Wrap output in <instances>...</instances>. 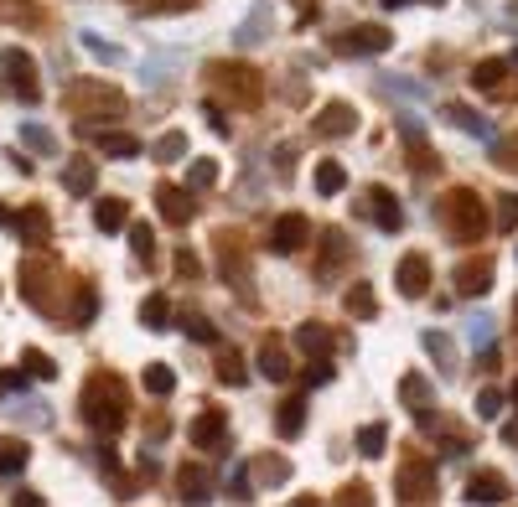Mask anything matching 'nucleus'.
I'll use <instances>...</instances> for the list:
<instances>
[{"label":"nucleus","instance_id":"nucleus-48","mask_svg":"<svg viewBox=\"0 0 518 507\" xmlns=\"http://www.w3.org/2000/svg\"><path fill=\"white\" fill-rule=\"evenodd\" d=\"M264 32H270V5H259L254 21H243V26H239V42H249V36H264Z\"/></svg>","mask_w":518,"mask_h":507},{"label":"nucleus","instance_id":"nucleus-2","mask_svg":"<svg viewBox=\"0 0 518 507\" xmlns=\"http://www.w3.org/2000/svg\"><path fill=\"white\" fill-rule=\"evenodd\" d=\"M67 109L78 114V125H73V129H78V140H83V135H94V129L114 125L130 104H125V94H119V88L83 78V83H73V88H67Z\"/></svg>","mask_w":518,"mask_h":507},{"label":"nucleus","instance_id":"nucleus-38","mask_svg":"<svg viewBox=\"0 0 518 507\" xmlns=\"http://www.w3.org/2000/svg\"><path fill=\"white\" fill-rule=\"evenodd\" d=\"M171 388H177V373H171V367H166V363H150V367H146V394L166 398V394H171Z\"/></svg>","mask_w":518,"mask_h":507},{"label":"nucleus","instance_id":"nucleus-44","mask_svg":"<svg viewBox=\"0 0 518 507\" xmlns=\"http://www.w3.org/2000/svg\"><path fill=\"white\" fill-rule=\"evenodd\" d=\"M130 249H135V259H150V254H156V233H150V222H130Z\"/></svg>","mask_w":518,"mask_h":507},{"label":"nucleus","instance_id":"nucleus-32","mask_svg":"<svg viewBox=\"0 0 518 507\" xmlns=\"http://www.w3.org/2000/svg\"><path fill=\"white\" fill-rule=\"evenodd\" d=\"M21 145H26L32 156H57V140H52V129H42V125H21Z\"/></svg>","mask_w":518,"mask_h":507},{"label":"nucleus","instance_id":"nucleus-24","mask_svg":"<svg viewBox=\"0 0 518 507\" xmlns=\"http://www.w3.org/2000/svg\"><path fill=\"white\" fill-rule=\"evenodd\" d=\"M94 222H98V233H125L130 228V212L119 197H104V202L94 207Z\"/></svg>","mask_w":518,"mask_h":507},{"label":"nucleus","instance_id":"nucleus-46","mask_svg":"<svg viewBox=\"0 0 518 507\" xmlns=\"http://www.w3.org/2000/svg\"><path fill=\"white\" fill-rule=\"evenodd\" d=\"M78 42H83L88 52H94V57H104V63H119V47H109V42H104L98 32H83Z\"/></svg>","mask_w":518,"mask_h":507},{"label":"nucleus","instance_id":"nucleus-40","mask_svg":"<svg viewBox=\"0 0 518 507\" xmlns=\"http://www.w3.org/2000/svg\"><path fill=\"white\" fill-rule=\"evenodd\" d=\"M181 326H187V336H192V342H218V326H212L202 311H181Z\"/></svg>","mask_w":518,"mask_h":507},{"label":"nucleus","instance_id":"nucleus-36","mask_svg":"<svg viewBox=\"0 0 518 507\" xmlns=\"http://www.w3.org/2000/svg\"><path fill=\"white\" fill-rule=\"evenodd\" d=\"M218 378H223L228 388H239V383L249 378V373H243V357H239L233 347H223V352H218Z\"/></svg>","mask_w":518,"mask_h":507},{"label":"nucleus","instance_id":"nucleus-53","mask_svg":"<svg viewBox=\"0 0 518 507\" xmlns=\"http://www.w3.org/2000/svg\"><path fill=\"white\" fill-rule=\"evenodd\" d=\"M332 378V367H326V357H311V367H306V383H326Z\"/></svg>","mask_w":518,"mask_h":507},{"label":"nucleus","instance_id":"nucleus-14","mask_svg":"<svg viewBox=\"0 0 518 507\" xmlns=\"http://www.w3.org/2000/svg\"><path fill=\"white\" fill-rule=\"evenodd\" d=\"M94 145H98V156H109V160H130V156H140V140L130 135V129H94Z\"/></svg>","mask_w":518,"mask_h":507},{"label":"nucleus","instance_id":"nucleus-4","mask_svg":"<svg viewBox=\"0 0 518 507\" xmlns=\"http://www.w3.org/2000/svg\"><path fill=\"white\" fill-rule=\"evenodd\" d=\"M208 83H223L233 104H259V73L249 63H208Z\"/></svg>","mask_w":518,"mask_h":507},{"label":"nucleus","instance_id":"nucleus-56","mask_svg":"<svg viewBox=\"0 0 518 507\" xmlns=\"http://www.w3.org/2000/svg\"><path fill=\"white\" fill-rule=\"evenodd\" d=\"M342 502L357 507V502H368V491H363V487H347V491H342Z\"/></svg>","mask_w":518,"mask_h":507},{"label":"nucleus","instance_id":"nucleus-50","mask_svg":"<svg viewBox=\"0 0 518 507\" xmlns=\"http://www.w3.org/2000/svg\"><path fill=\"white\" fill-rule=\"evenodd\" d=\"M73 316H78V321H94V316H98V295H94V290H78V301H73Z\"/></svg>","mask_w":518,"mask_h":507},{"label":"nucleus","instance_id":"nucleus-30","mask_svg":"<svg viewBox=\"0 0 518 507\" xmlns=\"http://www.w3.org/2000/svg\"><path fill=\"white\" fill-rule=\"evenodd\" d=\"M94 181H98V171L88 166V160H73V166L63 171V187L73 191V197H88V191H94Z\"/></svg>","mask_w":518,"mask_h":507},{"label":"nucleus","instance_id":"nucleus-1","mask_svg":"<svg viewBox=\"0 0 518 507\" xmlns=\"http://www.w3.org/2000/svg\"><path fill=\"white\" fill-rule=\"evenodd\" d=\"M78 409H83V419H88L94 435H104V440L119 435L125 419H130V388H125V378H119V373H94V378L83 383Z\"/></svg>","mask_w":518,"mask_h":507},{"label":"nucleus","instance_id":"nucleus-47","mask_svg":"<svg viewBox=\"0 0 518 507\" xmlns=\"http://www.w3.org/2000/svg\"><path fill=\"white\" fill-rule=\"evenodd\" d=\"M492 222H498L502 233H508V228H518V197H498V212H492Z\"/></svg>","mask_w":518,"mask_h":507},{"label":"nucleus","instance_id":"nucleus-26","mask_svg":"<svg viewBox=\"0 0 518 507\" xmlns=\"http://www.w3.org/2000/svg\"><path fill=\"white\" fill-rule=\"evenodd\" d=\"M26 460H32L26 440H16V435H5V440H0V476H21V471H26Z\"/></svg>","mask_w":518,"mask_h":507},{"label":"nucleus","instance_id":"nucleus-43","mask_svg":"<svg viewBox=\"0 0 518 507\" xmlns=\"http://www.w3.org/2000/svg\"><path fill=\"white\" fill-rule=\"evenodd\" d=\"M21 367H26V378H42V383H47V378H57V363H52V357H47V352H26V357H21Z\"/></svg>","mask_w":518,"mask_h":507},{"label":"nucleus","instance_id":"nucleus-23","mask_svg":"<svg viewBox=\"0 0 518 507\" xmlns=\"http://www.w3.org/2000/svg\"><path fill=\"white\" fill-rule=\"evenodd\" d=\"M295 347L306 352V357H326L332 352V332H326L322 321H306V326H295Z\"/></svg>","mask_w":518,"mask_h":507},{"label":"nucleus","instance_id":"nucleus-6","mask_svg":"<svg viewBox=\"0 0 518 507\" xmlns=\"http://www.w3.org/2000/svg\"><path fill=\"white\" fill-rule=\"evenodd\" d=\"M0 67H5V78H11V94L21 98V104H36L42 98V88H36V63L26 57L21 47H11L5 57H0Z\"/></svg>","mask_w":518,"mask_h":507},{"label":"nucleus","instance_id":"nucleus-51","mask_svg":"<svg viewBox=\"0 0 518 507\" xmlns=\"http://www.w3.org/2000/svg\"><path fill=\"white\" fill-rule=\"evenodd\" d=\"M0 388L21 394V388H26V367H0Z\"/></svg>","mask_w":518,"mask_h":507},{"label":"nucleus","instance_id":"nucleus-3","mask_svg":"<svg viewBox=\"0 0 518 507\" xmlns=\"http://www.w3.org/2000/svg\"><path fill=\"white\" fill-rule=\"evenodd\" d=\"M446 228H451L456 238H461V243H477V238L487 233V228H492V212H487L482 207V197H477V191L471 187H456V191H446Z\"/></svg>","mask_w":518,"mask_h":507},{"label":"nucleus","instance_id":"nucleus-28","mask_svg":"<svg viewBox=\"0 0 518 507\" xmlns=\"http://www.w3.org/2000/svg\"><path fill=\"white\" fill-rule=\"evenodd\" d=\"M471 83H477L482 94H498L502 83H508V63H502V57H487V63H477V67H471Z\"/></svg>","mask_w":518,"mask_h":507},{"label":"nucleus","instance_id":"nucleus-29","mask_svg":"<svg viewBox=\"0 0 518 507\" xmlns=\"http://www.w3.org/2000/svg\"><path fill=\"white\" fill-rule=\"evenodd\" d=\"M446 119H451L461 135H477V140H487V119L477 109H467V104H446Z\"/></svg>","mask_w":518,"mask_h":507},{"label":"nucleus","instance_id":"nucleus-15","mask_svg":"<svg viewBox=\"0 0 518 507\" xmlns=\"http://www.w3.org/2000/svg\"><path fill=\"white\" fill-rule=\"evenodd\" d=\"M513 491H508V481H502L498 471H477L467 481V502H477V507H487V502H508Z\"/></svg>","mask_w":518,"mask_h":507},{"label":"nucleus","instance_id":"nucleus-58","mask_svg":"<svg viewBox=\"0 0 518 507\" xmlns=\"http://www.w3.org/2000/svg\"><path fill=\"white\" fill-rule=\"evenodd\" d=\"M384 5H388V11H399V5H409V0H384Z\"/></svg>","mask_w":518,"mask_h":507},{"label":"nucleus","instance_id":"nucleus-41","mask_svg":"<svg viewBox=\"0 0 518 507\" xmlns=\"http://www.w3.org/2000/svg\"><path fill=\"white\" fill-rule=\"evenodd\" d=\"M0 21H11V26H32L36 5L32 0H0Z\"/></svg>","mask_w":518,"mask_h":507},{"label":"nucleus","instance_id":"nucleus-52","mask_svg":"<svg viewBox=\"0 0 518 507\" xmlns=\"http://www.w3.org/2000/svg\"><path fill=\"white\" fill-rule=\"evenodd\" d=\"M498 160L508 166V171H518V135H513V140H502V145H498Z\"/></svg>","mask_w":518,"mask_h":507},{"label":"nucleus","instance_id":"nucleus-5","mask_svg":"<svg viewBox=\"0 0 518 507\" xmlns=\"http://www.w3.org/2000/svg\"><path fill=\"white\" fill-rule=\"evenodd\" d=\"M394 491H399V502H430L436 497V466L430 460H405L399 476H394Z\"/></svg>","mask_w":518,"mask_h":507},{"label":"nucleus","instance_id":"nucleus-55","mask_svg":"<svg viewBox=\"0 0 518 507\" xmlns=\"http://www.w3.org/2000/svg\"><path fill=\"white\" fill-rule=\"evenodd\" d=\"M197 270H202V264H197V254H187V249H181V254H177V274H187V280H192Z\"/></svg>","mask_w":518,"mask_h":507},{"label":"nucleus","instance_id":"nucleus-39","mask_svg":"<svg viewBox=\"0 0 518 507\" xmlns=\"http://www.w3.org/2000/svg\"><path fill=\"white\" fill-rule=\"evenodd\" d=\"M249 466H254V476L264 487H280V481H285V460H275V456H249Z\"/></svg>","mask_w":518,"mask_h":507},{"label":"nucleus","instance_id":"nucleus-19","mask_svg":"<svg viewBox=\"0 0 518 507\" xmlns=\"http://www.w3.org/2000/svg\"><path fill=\"white\" fill-rule=\"evenodd\" d=\"M177 491H181V502H208V466H202V460H187L177 471Z\"/></svg>","mask_w":518,"mask_h":507},{"label":"nucleus","instance_id":"nucleus-49","mask_svg":"<svg viewBox=\"0 0 518 507\" xmlns=\"http://www.w3.org/2000/svg\"><path fill=\"white\" fill-rule=\"evenodd\" d=\"M477 414H482V419H498V414H502V394H498V388H482V394H477Z\"/></svg>","mask_w":518,"mask_h":507},{"label":"nucleus","instance_id":"nucleus-7","mask_svg":"<svg viewBox=\"0 0 518 507\" xmlns=\"http://www.w3.org/2000/svg\"><path fill=\"white\" fill-rule=\"evenodd\" d=\"M363 218H373L384 233H399L405 228V212H399V197L388 187H368L363 191Z\"/></svg>","mask_w":518,"mask_h":507},{"label":"nucleus","instance_id":"nucleus-25","mask_svg":"<svg viewBox=\"0 0 518 507\" xmlns=\"http://www.w3.org/2000/svg\"><path fill=\"white\" fill-rule=\"evenodd\" d=\"M140 326H146V332H166V326H171V301H166L161 290L140 301Z\"/></svg>","mask_w":518,"mask_h":507},{"label":"nucleus","instance_id":"nucleus-18","mask_svg":"<svg viewBox=\"0 0 518 507\" xmlns=\"http://www.w3.org/2000/svg\"><path fill=\"white\" fill-rule=\"evenodd\" d=\"M388 42H394V36H388L384 26H357V32H347V36H342V47H347V52H357V57H368V52L378 57V52H388Z\"/></svg>","mask_w":518,"mask_h":507},{"label":"nucleus","instance_id":"nucleus-17","mask_svg":"<svg viewBox=\"0 0 518 507\" xmlns=\"http://www.w3.org/2000/svg\"><path fill=\"white\" fill-rule=\"evenodd\" d=\"M259 373H264L270 383H285V378H291V352H285V342H275V336H270V342L259 347Z\"/></svg>","mask_w":518,"mask_h":507},{"label":"nucleus","instance_id":"nucleus-9","mask_svg":"<svg viewBox=\"0 0 518 507\" xmlns=\"http://www.w3.org/2000/svg\"><path fill=\"white\" fill-rule=\"evenodd\" d=\"M156 207H161V218L171 222V228H187V222L197 218V207H192V191L187 187H156Z\"/></svg>","mask_w":518,"mask_h":507},{"label":"nucleus","instance_id":"nucleus-54","mask_svg":"<svg viewBox=\"0 0 518 507\" xmlns=\"http://www.w3.org/2000/svg\"><path fill=\"white\" fill-rule=\"evenodd\" d=\"M202 119H208V125L218 129V135H228V125H223V109H218V104H202Z\"/></svg>","mask_w":518,"mask_h":507},{"label":"nucleus","instance_id":"nucleus-16","mask_svg":"<svg viewBox=\"0 0 518 507\" xmlns=\"http://www.w3.org/2000/svg\"><path fill=\"white\" fill-rule=\"evenodd\" d=\"M420 347L436 357V367L446 373V378H456V342L440 332V326H425V332H420Z\"/></svg>","mask_w":518,"mask_h":507},{"label":"nucleus","instance_id":"nucleus-42","mask_svg":"<svg viewBox=\"0 0 518 507\" xmlns=\"http://www.w3.org/2000/svg\"><path fill=\"white\" fill-rule=\"evenodd\" d=\"M150 156L161 160V166H166V160H181V156H187V135H177V129H171V135H161V140L150 145Z\"/></svg>","mask_w":518,"mask_h":507},{"label":"nucleus","instance_id":"nucleus-35","mask_svg":"<svg viewBox=\"0 0 518 507\" xmlns=\"http://www.w3.org/2000/svg\"><path fill=\"white\" fill-rule=\"evenodd\" d=\"M492 332H498V321H492V316H482V311H477V316L467 321V342H471L477 352H487V347H492Z\"/></svg>","mask_w":518,"mask_h":507},{"label":"nucleus","instance_id":"nucleus-22","mask_svg":"<svg viewBox=\"0 0 518 507\" xmlns=\"http://www.w3.org/2000/svg\"><path fill=\"white\" fill-rule=\"evenodd\" d=\"M311 181H316L322 197H337V191H347V166L326 156V160H316V176H311Z\"/></svg>","mask_w":518,"mask_h":507},{"label":"nucleus","instance_id":"nucleus-10","mask_svg":"<svg viewBox=\"0 0 518 507\" xmlns=\"http://www.w3.org/2000/svg\"><path fill=\"white\" fill-rule=\"evenodd\" d=\"M306 238H311V222L301 218V212H285V218H275V228H270V249L295 254V249H306Z\"/></svg>","mask_w":518,"mask_h":507},{"label":"nucleus","instance_id":"nucleus-8","mask_svg":"<svg viewBox=\"0 0 518 507\" xmlns=\"http://www.w3.org/2000/svg\"><path fill=\"white\" fill-rule=\"evenodd\" d=\"M394 285L405 301H420L425 290H430V259L425 254H405L399 264H394Z\"/></svg>","mask_w":518,"mask_h":507},{"label":"nucleus","instance_id":"nucleus-37","mask_svg":"<svg viewBox=\"0 0 518 507\" xmlns=\"http://www.w3.org/2000/svg\"><path fill=\"white\" fill-rule=\"evenodd\" d=\"M212 181H218V160L212 156H202V160L187 166V191H202V187H212Z\"/></svg>","mask_w":518,"mask_h":507},{"label":"nucleus","instance_id":"nucleus-59","mask_svg":"<svg viewBox=\"0 0 518 507\" xmlns=\"http://www.w3.org/2000/svg\"><path fill=\"white\" fill-rule=\"evenodd\" d=\"M513 404H518V383H513Z\"/></svg>","mask_w":518,"mask_h":507},{"label":"nucleus","instance_id":"nucleus-57","mask_svg":"<svg viewBox=\"0 0 518 507\" xmlns=\"http://www.w3.org/2000/svg\"><path fill=\"white\" fill-rule=\"evenodd\" d=\"M502 440H508V445H518V419H508V425H502Z\"/></svg>","mask_w":518,"mask_h":507},{"label":"nucleus","instance_id":"nucleus-33","mask_svg":"<svg viewBox=\"0 0 518 507\" xmlns=\"http://www.w3.org/2000/svg\"><path fill=\"white\" fill-rule=\"evenodd\" d=\"M125 5H135L140 16H166V11H171V16H181V11H192L197 0H125Z\"/></svg>","mask_w":518,"mask_h":507},{"label":"nucleus","instance_id":"nucleus-13","mask_svg":"<svg viewBox=\"0 0 518 507\" xmlns=\"http://www.w3.org/2000/svg\"><path fill=\"white\" fill-rule=\"evenodd\" d=\"M353 129H357V109H353V104H342V98L322 104V114H316V135H353Z\"/></svg>","mask_w":518,"mask_h":507},{"label":"nucleus","instance_id":"nucleus-27","mask_svg":"<svg viewBox=\"0 0 518 507\" xmlns=\"http://www.w3.org/2000/svg\"><path fill=\"white\" fill-rule=\"evenodd\" d=\"M275 429L285 435V440H295V435L306 429V404H301V398H285V404L275 409Z\"/></svg>","mask_w":518,"mask_h":507},{"label":"nucleus","instance_id":"nucleus-21","mask_svg":"<svg viewBox=\"0 0 518 507\" xmlns=\"http://www.w3.org/2000/svg\"><path fill=\"white\" fill-rule=\"evenodd\" d=\"M342 305H347V316L353 321H373L378 316V295H373V285H347V295H342Z\"/></svg>","mask_w":518,"mask_h":507},{"label":"nucleus","instance_id":"nucleus-45","mask_svg":"<svg viewBox=\"0 0 518 507\" xmlns=\"http://www.w3.org/2000/svg\"><path fill=\"white\" fill-rule=\"evenodd\" d=\"M399 398H405V404H430V383L409 373V378H399Z\"/></svg>","mask_w":518,"mask_h":507},{"label":"nucleus","instance_id":"nucleus-11","mask_svg":"<svg viewBox=\"0 0 518 507\" xmlns=\"http://www.w3.org/2000/svg\"><path fill=\"white\" fill-rule=\"evenodd\" d=\"M451 285L461 290V295H487V290H492V264H487V259H467V264H456Z\"/></svg>","mask_w":518,"mask_h":507},{"label":"nucleus","instance_id":"nucleus-20","mask_svg":"<svg viewBox=\"0 0 518 507\" xmlns=\"http://www.w3.org/2000/svg\"><path fill=\"white\" fill-rule=\"evenodd\" d=\"M223 429H228L223 409H218V404H208V409L192 419V445H218V440H223Z\"/></svg>","mask_w":518,"mask_h":507},{"label":"nucleus","instance_id":"nucleus-31","mask_svg":"<svg viewBox=\"0 0 518 507\" xmlns=\"http://www.w3.org/2000/svg\"><path fill=\"white\" fill-rule=\"evenodd\" d=\"M47 212H42V207H26V212H16V233L26 238V243H36V238H47Z\"/></svg>","mask_w":518,"mask_h":507},{"label":"nucleus","instance_id":"nucleus-12","mask_svg":"<svg viewBox=\"0 0 518 507\" xmlns=\"http://www.w3.org/2000/svg\"><path fill=\"white\" fill-rule=\"evenodd\" d=\"M322 249L326 254H322V264H316V274H322V280H332V274L353 259V243H347V233H342V228H326V233H322Z\"/></svg>","mask_w":518,"mask_h":507},{"label":"nucleus","instance_id":"nucleus-34","mask_svg":"<svg viewBox=\"0 0 518 507\" xmlns=\"http://www.w3.org/2000/svg\"><path fill=\"white\" fill-rule=\"evenodd\" d=\"M384 445H388V425H378V419H373V425L357 429V456H378Z\"/></svg>","mask_w":518,"mask_h":507}]
</instances>
